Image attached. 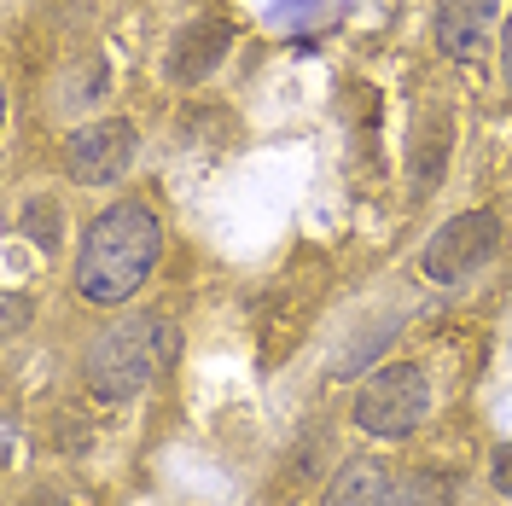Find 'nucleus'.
I'll use <instances>...</instances> for the list:
<instances>
[{
  "label": "nucleus",
  "mask_w": 512,
  "mask_h": 506,
  "mask_svg": "<svg viewBox=\"0 0 512 506\" xmlns=\"http://www.w3.org/2000/svg\"><path fill=\"white\" fill-rule=\"evenodd\" d=\"M163 256V227L158 216L146 210V204H111V210H99L88 233H82V251H76V291L88 297V303H128L140 285L152 280V268H158Z\"/></svg>",
  "instance_id": "obj_1"
},
{
  "label": "nucleus",
  "mask_w": 512,
  "mask_h": 506,
  "mask_svg": "<svg viewBox=\"0 0 512 506\" xmlns=\"http://www.w3.org/2000/svg\"><path fill=\"white\" fill-rule=\"evenodd\" d=\"M175 355H181V332L163 315L123 320L88 349V390L99 402H134Z\"/></svg>",
  "instance_id": "obj_2"
},
{
  "label": "nucleus",
  "mask_w": 512,
  "mask_h": 506,
  "mask_svg": "<svg viewBox=\"0 0 512 506\" xmlns=\"http://www.w3.org/2000/svg\"><path fill=\"white\" fill-rule=\"evenodd\" d=\"M425 413H431V379H425V367H414V361L379 367L373 379L361 384V396H355V425L367 437H384V443L414 437L419 425H425Z\"/></svg>",
  "instance_id": "obj_3"
},
{
  "label": "nucleus",
  "mask_w": 512,
  "mask_h": 506,
  "mask_svg": "<svg viewBox=\"0 0 512 506\" xmlns=\"http://www.w3.org/2000/svg\"><path fill=\"white\" fill-rule=\"evenodd\" d=\"M495 245H501V222H495L489 210L448 216V222L431 233V245H425V280H437V285L472 280L483 262L495 256Z\"/></svg>",
  "instance_id": "obj_4"
},
{
  "label": "nucleus",
  "mask_w": 512,
  "mask_h": 506,
  "mask_svg": "<svg viewBox=\"0 0 512 506\" xmlns=\"http://www.w3.org/2000/svg\"><path fill=\"white\" fill-rule=\"evenodd\" d=\"M134 146H140V134L123 117L88 123L64 140V175L76 187H117L128 175V163H134Z\"/></svg>",
  "instance_id": "obj_5"
},
{
  "label": "nucleus",
  "mask_w": 512,
  "mask_h": 506,
  "mask_svg": "<svg viewBox=\"0 0 512 506\" xmlns=\"http://www.w3.org/2000/svg\"><path fill=\"white\" fill-rule=\"evenodd\" d=\"M227 41H233V24H222V18H198V24H187V30L175 35V53H169V82H181V88H192V82H204L216 64L227 59Z\"/></svg>",
  "instance_id": "obj_6"
},
{
  "label": "nucleus",
  "mask_w": 512,
  "mask_h": 506,
  "mask_svg": "<svg viewBox=\"0 0 512 506\" xmlns=\"http://www.w3.org/2000/svg\"><path fill=\"white\" fill-rule=\"evenodd\" d=\"M501 0H437V41L448 59H472L495 24Z\"/></svg>",
  "instance_id": "obj_7"
},
{
  "label": "nucleus",
  "mask_w": 512,
  "mask_h": 506,
  "mask_svg": "<svg viewBox=\"0 0 512 506\" xmlns=\"http://www.w3.org/2000/svg\"><path fill=\"white\" fill-rule=\"evenodd\" d=\"M320 506H390V472H384V460H350L344 472L332 477V489H326Z\"/></svg>",
  "instance_id": "obj_8"
},
{
  "label": "nucleus",
  "mask_w": 512,
  "mask_h": 506,
  "mask_svg": "<svg viewBox=\"0 0 512 506\" xmlns=\"http://www.w3.org/2000/svg\"><path fill=\"white\" fill-rule=\"evenodd\" d=\"M443 158H448V117L437 111V117H431V128L419 134V158L408 163V169H414V192H431V187H437Z\"/></svg>",
  "instance_id": "obj_9"
},
{
  "label": "nucleus",
  "mask_w": 512,
  "mask_h": 506,
  "mask_svg": "<svg viewBox=\"0 0 512 506\" xmlns=\"http://www.w3.org/2000/svg\"><path fill=\"white\" fill-rule=\"evenodd\" d=\"M24 233H30L41 251H59V204L53 198H30L24 204Z\"/></svg>",
  "instance_id": "obj_10"
},
{
  "label": "nucleus",
  "mask_w": 512,
  "mask_h": 506,
  "mask_svg": "<svg viewBox=\"0 0 512 506\" xmlns=\"http://www.w3.org/2000/svg\"><path fill=\"white\" fill-rule=\"evenodd\" d=\"M390 506H443V483L431 472L402 477V483H390Z\"/></svg>",
  "instance_id": "obj_11"
},
{
  "label": "nucleus",
  "mask_w": 512,
  "mask_h": 506,
  "mask_svg": "<svg viewBox=\"0 0 512 506\" xmlns=\"http://www.w3.org/2000/svg\"><path fill=\"white\" fill-rule=\"evenodd\" d=\"M0 320H6V338H18V332L30 326V303H24L18 291H6V297H0Z\"/></svg>",
  "instance_id": "obj_12"
},
{
  "label": "nucleus",
  "mask_w": 512,
  "mask_h": 506,
  "mask_svg": "<svg viewBox=\"0 0 512 506\" xmlns=\"http://www.w3.org/2000/svg\"><path fill=\"white\" fill-rule=\"evenodd\" d=\"M489 483H495V489H501V495L512 501V443H501V448H495V466H489Z\"/></svg>",
  "instance_id": "obj_13"
},
{
  "label": "nucleus",
  "mask_w": 512,
  "mask_h": 506,
  "mask_svg": "<svg viewBox=\"0 0 512 506\" xmlns=\"http://www.w3.org/2000/svg\"><path fill=\"white\" fill-rule=\"evenodd\" d=\"M501 76H507V88H512V12H507V41H501Z\"/></svg>",
  "instance_id": "obj_14"
}]
</instances>
